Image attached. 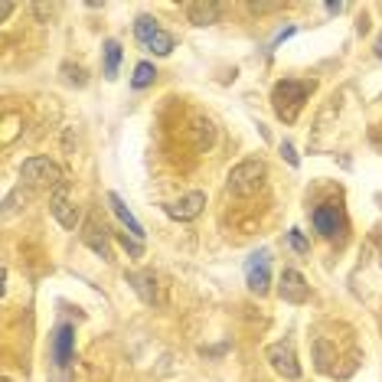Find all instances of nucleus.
<instances>
[{
    "instance_id": "6e6552de",
    "label": "nucleus",
    "mask_w": 382,
    "mask_h": 382,
    "mask_svg": "<svg viewBox=\"0 0 382 382\" xmlns=\"http://www.w3.org/2000/svg\"><path fill=\"white\" fill-rule=\"evenodd\" d=\"M278 294L288 301V304H304L307 294H311V288H307V281L301 272H294V268H284L281 272V281H278Z\"/></svg>"
},
{
    "instance_id": "b1692460",
    "label": "nucleus",
    "mask_w": 382,
    "mask_h": 382,
    "mask_svg": "<svg viewBox=\"0 0 382 382\" xmlns=\"http://www.w3.org/2000/svg\"><path fill=\"white\" fill-rule=\"evenodd\" d=\"M4 382H10V379H4Z\"/></svg>"
},
{
    "instance_id": "4be33fe9",
    "label": "nucleus",
    "mask_w": 382,
    "mask_h": 382,
    "mask_svg": "<svg viewBox=\"0 0 382 382\" xmlns=\"http://www.w3.org/2000/svg\"><path fill=\"white\" fill-rule=\"evenodd\" d=\"M66 72H69V82L85 85V72H82V69H72V66H66Z\"/></svg>"
},
{
    "instance_id": "f3484780",
    "label": "nucleus",
    "mask_w": 382,
    "mask_h": 382,
    "mask_svg": "<svg viewBox=\"0 0 382 382\" xmlns=\"http://www.w3.org/2000/svg\"><path fill=\"white\" fill-rule=\"evenodd\" d=\"M157 33H161L157 20L147 17V13H144V17H137V23H134V36H137V40H141V42H151Z\"/></svg>"
},
{
    "instance_id": "f03ea898",
    "label": "nucleus",
    "mask_w": 382,
    "mask_h": 382,
    "mask_svg": "<svg viewBox=\"0 0 382 382\" xmlns=\"http://www.w3.org/2000/svg\"><path fill=\"white\" fill-rule=\"evenodd\" d=\"M265 177H268L265 163L248 157V161L236 163V167L229 170V183H226V187H229L232 196H255L265 187Z\"/></svg>"
},
{
    "instance_id": "0eeeda50",
    "label": "nucleus",
    "mask_w": 382,
    "mask_h": 382,
    "mask_svg": "<svg viewBox=\"0 0 382 382\" xmlns=\"http://www.w3.org/2000/svg\"><path fill=\"white\" fill-rule=\"evenodd\" d=\"M311 222H314V229L323 238H337L343 232V212H340L337 203H320L314 209V216H311Z\"/></svg>"
},
{
    "instance_id": "5701e85b",
    "label": "nucleus",
    "mask_w": 382,
    "mask_h": 382,
    "mask_svg": "<svg viewBox=\"0 0 382 382\" xmlns=\"http://www.w3.org/2000/svg\"><path fill=\"white\" fill-rule=\"evenodd\" d=\"M373 50H376V56H379V59H382V33L376 36V46H373Z\"/></svg>"
},
{
    "instance_id": "2eb2a0df",
    "label": "nucleus",
    "mask_w": 382,
    "mask_h": 382,
    "mask_svg": "<svg viewBox=\"0 0 382 382\" xmlns=\"http://www.w3.org/2000/svg\"><path fill=\"white\" fill-rule=\"evenodd\" d=\"M127 281H131V288H134L137 294L144 297L147 304H154V301H157V291L151 288V284H154L151 274H127Z\"/></svg>"
},
{
    "instance_id": "39448f33",
    "label": "nucleus",
    "mask_w": 382,
    "mask_h": 382,
    "mask_svg": "<svg viewBox=\"0 0 382 382\" xmlns=\"http://www.w3.org/2000/svg\"><path fill=\"white\" fill-rule=\"evenodd\" d=\"M265 357H268L274 373L284 376V379H297V376H301V363H297L291 343H272V347L265 349Z\"/></svg>"
},
{
    "instance_id": "1a4fd4ad",
    "label": "nucleus",
    "mask_w": 382,
    "mask_h": 382,
    "mask_svg": "<svg viewBox=\"0 0 382 382\" xmlns=\"http://www.w3.org/2000/svg\"><path fill=\"white\" fill-rule=\"evenodd\" d=\"M50 349H52V363H56V366H69L72 349H76V327H72V323H59L56 333H52Z\"/></svg>"
},
{
    "instance_id": "9d476101",
    "label": "nucleus",
    "mask_w": 382,
    "mask_h": 382,
    "mask_svg": "<svg viewBox=\"0 0 382 382\" xmlns=\"http://www.w3.org/2000/svg\"><path fill=\"white\" fill-rule=\"evenodd\" d=\"M50 209H52V216H56V222L66 226V229H76L79 219H82V216H79V206H72V199H69V190L66 187H59L56 193H52Z\"/></svg>"
},
{
    "instance_id": "9b49d317",
    "label": "nucleus",
    "mask_w": 382,
    "mask_h": 382,
    "mask_svg": "<svg viewBox=\"0 0 382 382\" xmlns=\"http://www.w3.org/2000/svg\"><path fill=\"white\" fill-rule=\"evenodd\" d=\"M82 242L92 252H98L105 262H111V245H108V229H105L98 219H88L85 222V232H82Z\"/></svg>"
},
{
    "instance_id": "dca6fc26",
    "label": "nucleus",
    "mask_w": 382,
    "mask_h": 382,
    "mask_svg": "<svg viewBox=\"0 0 382 382\" xmlns=\"http://www.w3.org/2000/svg\"><path fill=\"white\" fill-rule=\"evenodd\" d=\"M144 46L154 52V56H170V52H173V46H177V40H173L167 30H161V33L154 36L151 42H144Z\"/></svg>"
},
{
    "instance_id": "7ed1b4c3",
    "label": "nucleus",
    "mask_w": 382,
    "mask_h": 382,
    "mask_svg": "<svg viewBox=\"0 0 382 382\" xmlns=\"http://www.w3.org/2000/svg\"><path fill=\"white\" fill-rule=\"evenodd\" d=\"M20 177H23L26 183H33V187H56V190L66 187L62 167L56 161H50V157H30V161H23Z\"/></svg>"
},
{
    "instance_id": "f8f14e48",
    "label": "nucleus",
    "mask_w": 382,
    "mask_h": 382,
    "mask_svg": "<svg viewBox=\"0 0 382 382\" xmlns=\"http://www.w3.org/2000/svg\"><path fill=\"white\" fill-rule=\"evenodd\" d=\"M108 206H111V212H115V216L121 219V226H125V229L131 232L134 238H141V242H144V226H141V222L134 219V212L127 209L125 199H121L118 193H108Z\"/></svg>"
},
{
    "instance_id": "412c9836",
    "label": "nucleus",
    "mask_w": 382,
    "mask_h": 382,
    "mask_svg": "<svg viewBox=\"0 0 382 382\" xmlns=\"http://www.w3.org/2000/svg\"><path fill=\"white\" fill-rule=\"evenodd\" d=\"M281 154H284V161H288L291 167H297V154H294V144H291V141H284V144H281Z\"/></svg>"
},
{
    "instance_id": "ddd939ff",
    "label": "nucleus",
    "mask_w": 382,
    "mask_h": 382,
    "mask_svg": "<svg viewBox=\"0 0 382 382\" xmlns=\"http://www.w3.org/2000/svg\"><path fill=\"white\" fill-rule=\"evenodd\" d=\"M219 13H222L219 4H190V7H187V17H190V23H193V26L216 23V20H219Z\"/></svg>"
},
{
    "instance_id": "4468645a",
    "label": "nucleus",
    "mask_w": 382,
    "mask_h": 382,
    "mask_svg": "<svg viewBox=\"0 0 382 382\" xmlns=\"http://www.w3.org/2000/svg\"><path fill=\"white\" fill-rule=\"evenodd\" d=\"M121 66V42L118 40H105V79H115Z\"/></svg>"
},
{
    "instance_id": "a211bd4d",
    "label": "nucleus",
    "mask_w": 382,
    "mask_h": 382,
    "mask_svg": "<svg viewBox=\"0 0 382 382\" xmlns=\"http://www.w3.org/2000/svg\"><path fill=\"white\" fill-rule=\"evenodd\" d=\"M154 79H157V69H154L151 62H137V66H134V79H131V85H134V88H147V85H151Z\"/></svg>"
},
{
    "instance_id": "20e7f679",
    "label": "nucleus",
    "mask_w": 382,
    "mask_h": 382,
    "mask_svg": "<svg viewBox=\"0 0 382 382\" xmlns=\"http://www.w3.org/2000/svg\"><path fill=\"white\" fill-rule=\"evenodd\" d=\"M245 284L252 294H265L272 288V255H268V248L255 252L245 262Z\"/></svg>"
},
{
    "instance_id": "423d86ee",
    "label": "nucleus",
    "mask_w": 382,
    "mask_h": 382,
    "mask_svg": "<svg viewBox=\"0 0 382 382\" xmlns=\"http://www.w3.org/2000/svg\"><path fill=\"white\" fill-rule=\"evenodd\" d=\"M206 206V193H199V190H193V193L187 196H180V199H173V203L163 206V212H167L170 219H177V222H193L199 212H203Z\"/></svg>"
},
{
    "instance_id": "f257e3e1",
    "label": "nucleus",
    "mask_w": 382,
    "mask_h": 382,
    "mask_svg": "<svg viewBox=\"0 0 382 382\" xmlns=\"http://www.w3.org/2000/svg\"><path fill=\"white\" fill-rule=\"evenodd\" d=\"M314 92V82H297V79H281L278 85L272 88V102H274V111H278L281 121H294L304 108V102L311 98Z\"/></svg>"
},
{
    "instance_id": "aec40b11",
    "label": "nucleus",
    "mask_w": 382,
    "mask_h": 382,
    "mask_svg": "<svg viewBox=\"0 0 382 382\" xmlns=\"http://www.w3.org/2000/svg\"><path fill=\"white\" fill-rule=\"evenodd\" d=\"M288 238H291V248H294V252H301V255L311 252V242L304 238V232H301V229H291Z\"/></svg>"
},
{
    "instance_id": "6ab92c4d",
    "label": "nucleus",
    "mask_w": 382,
    "mask_h": 382,
    "mask_svg": "<svg viewBox=\"0 0 382 382\" xmlns=\"http://www.w3.org/2000/svg\"><path fill=\"white\" fill-rule=\"evenodd\" d=\"M118 238H121V245H125L131 255H144V242H141V238H134L131 232H118Z\"/></svg>"
}]
</instances>
